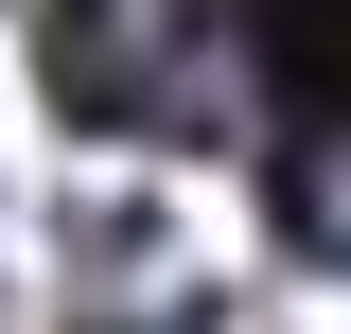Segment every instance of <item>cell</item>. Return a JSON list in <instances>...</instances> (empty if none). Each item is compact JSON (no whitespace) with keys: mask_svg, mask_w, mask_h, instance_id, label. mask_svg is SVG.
<instances>
[{"mask_svg":"<svg viewBox=\"0 0 351 334\" xmlns=\"http://www.w3.org/2000/svg\"><path fill=\"white\" fill-rule=\"evenodd\" d=\"M71 334H141V317H71Z\"/></svg>","mask_w":351,"mask_h":334,"instance_id":"6da1fadb","label":"cell"}]
</instances>
